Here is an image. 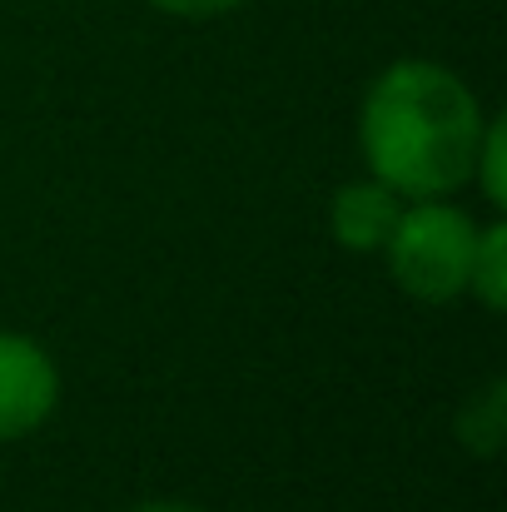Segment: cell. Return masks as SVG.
Listing matches in <instances>:
<instances>
[{
    "label": "cell",
    "mask_w": 507,
    "mask_h": 512,
    "mask_svg": "<svg viewBox=\"0 0 507 512\" xmlns=\"http://www.w3.org/2000/svg\"><path fill=\"white\" fill-rule=\"evenodd\" d=\"M488 110L443 60L403 55L383 65L358 100V150L398 199H448L468 184Z\"/></svg>",
    "instance_id": "6da1fadb"
},
{
    "label": "cell",
    "mask_w": 507,
    "mask_h": 512,
    "mask_svg": "<svg viewBox=\"0 0 507 512\" xmlns=\"http://www.w3.org/2000/svg\"><path fill=\"white\" fill-rule=\"evenodd\" d=\"M478 249V219L448 199H408L383 254L393 284L418 304H453L468 294V269Z\"/></svg>",
    "instance_id": "7a4b0ae2"
},
{
    "label": "cell",
    "mask_w": 507,
    "mask_h": 512,
    "mask_svg": "<svg viewBox=\"0 0 507 512\" xmlns=\"http://www.w3.org/2000/svg\"><path fill=\"white\" fill-rule=\"evenodd\" d=\"M60 408V368L50 348L20 329H0V443H20Z\"/></svg>",
    "instance_id": "3957f363"
},
{
    "label": "cell",
    "mask_w": 507,
    "mask_h": 512,
    "mask_svg": "<svg viewBox=\"0 0 507 512\" xmlns=\"http://www.w3.org/2000/svg\"><path fill=\"white\" fill-rule=\"evenodd\" d=\"M403 204L408 199H398L373 174L348 179V184H338L334 199H329V234H334L338 249H348V254H383Z\"/></svg>",
    "instance_id": "277c9868"
},
{
    "label": "cell",
    "mask_w": 507,
    "mask_h": 512,
    "mask_svg": "<svg viewBox=\"0 0 507 512\" xmlns=\"http://www.w3.org/2000/svg\"><path fill=\"white\" fill-rule=\"evenodd\" d=\"M453 433H458V443L473 458H498L503 453V443H507V383L503 378H488L478 393L463 398Z\"/></svg>",
    "instance_id": "5b68a950"
},
{
    "label": "cell",
    "mask_w": 507,
    "mask_h": 512,
    "mask_svg": "<svg viewBox=\"0 0 507 512\" xmlns=\"http://www.w3.org/2000/svg\"><path fill=\"white\" fill-rule=\"evenodd\" d=\"M468 294L488 309L503 314L507 309V219H488L478 224V249H473V269H468Z\"/></svg>",
    "instance_id": "8992f818"
},
{
    "label": "cell",
    "mask_w": 507,
    "mask_h": 512,
    "mask_svg": "<svg viewBox=\"0 0 507 512\" xmlns=\"http://www.w3.org/2000/svg\"><path fill=\"white\" fill-rule=\"evenodd\" d=\"M468 184H478L483 199H488L498 214L507 209V120L503 115H488V130H483V140H478Z\"/></svg>",
    "instance_id": "52a82bcc"
},
{
    "label": "cell",
    "mask_w": 507,
    "mask_h": 512,
    "mask_svg": "<svg viewBox=\"0 0 507 512\" xmlns=\"http://www.w3.org/2000/svg\"><path fill=\"white\" fill-rule=\"evenodd\" d=\"M155 10H165L174 20H214V15H229L239 10L244 0H150Z\"/></svg>",
    "instance_id": "ba28073f"
},
{
    "label": "cell",
    "mask_w": 507,
    "mask_h": 512,
    "mask_svg": "<svg viewBox=\"0 0 507 512\" xmlns=\"http://www.w3.org/2000/svg\"><path fill=\"white\" fill-rule=\"evenodd\" d=\"M135 512H204V508H194V503H179V498H155V503H140Z\"/></svg>",
    "instance_id": "9c48e42d"
}]
</instances>
